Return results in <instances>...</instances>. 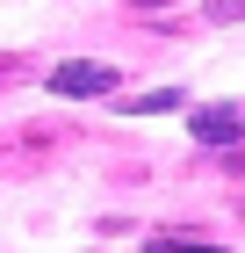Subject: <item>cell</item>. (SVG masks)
<instances>
[{
	"instance_id": "cell-1",
	"label": "cell",
	"mask_w": 245,
	"mask_h": 253,
	"mask_svg": "<svg viewBox=\"0 0 245 253\" xmlns=\"http://www.w3.org/2000/svg\"><path fill=\"white\" fill-rule=\"evenodd\" d=\"M188 130H195V145H245V101H209V109H195L188 116Z\"/></svg>"
},
{
	"instance_id": "cell-2",
	"label": "cell",
	"mask_w": 245,
	"mask_h": 253,
	"mask_svg": "<svg viewBox=\"0 0 245 253\" xmlns=\"http://www.w3.org/2000/svg\"><path fill=\"white\" fill-rule=\"evenodd\" d=\"M115 87V65L108 58H79V65H51V94L79 101V94H108Z\"/></svg>"
},
{
	"instance_id": "cell-3",
	"label": "cell",
	"mask_w": 245,
	"mask_h": 253,
	"mask_svg": "<svg viewBox=\"0 0 245 253\" xmlns=\"http://www.w3.org/2000/svg\"><path fill=\"white\" fill-rule=\"evenodd\" d=\"M144 253H224V246H216V239H173V232H151Z\"/></svg>"
},
{
	"instance_id": "cell-4",
	"label": "cell",
	"mask_w": 245,
	"mask_h": 253,
	"mask_svg": "<svg viewBox=\"0 0 245 253\" xmlns=\"http://www.w3.org/2000/svg\"><path fill=\"white\" fill-rule=\"evenodd\" d=\"M180 101H188L180 87H159V94H144V101H137L130 116H166V109H180Z\"/></svg>"
},
{
	"instance_id": "cell-5",
	"label": "cell",
	"mask_w": 245,
	"mask_h": 253,
	"mask_svg": "<svg viewBox=\"0 0 245 253\" xmlns=\"http://www.w3.org/2000/svg\"><path fill=\"white\" fill-rule=\"evenodd\" d=\"M15 73H22V65H15V58H0V87H7V80H15Z\"/></svg>"
},
{
	"instance_id": "cell-6",
	"label": "cell",
	"mask_w": 245,
	"mask_h": 253,
	"mask_svg": "<svg viewBox=\"0 0 245 253\" xmlns=\"http://www.w3.org/2000/svg\"><path fill=\"white\" fill-rule=\"evenodd\" d=\"M238 217H245V195H238Z\"/></svg>"
}]
</instances>
